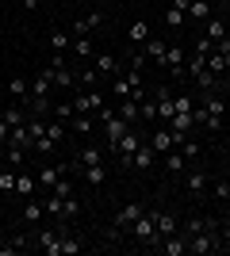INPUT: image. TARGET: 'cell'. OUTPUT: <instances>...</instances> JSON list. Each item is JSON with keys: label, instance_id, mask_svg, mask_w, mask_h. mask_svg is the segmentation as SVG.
<instances>
[{"label": "cell", "instance_id": "cell-1", "mask_svg": "<svg viewBox=\"0 0 230 256\" xmlns=\"http://www.w3.org/2000/svg\"><path fill=\"white\" fill-rule=\"evenodd\" d=\"M188 252H192V256H211V252H222L219 226H207V230L192 234V237H188Z\"/></svg>", "mask_w": 230, "mask_h": 256}, {"label": "cell", "instance_id": "cell-2", "mask_svg": "<svg viewBox=\"0 0 230 256\" xmlns=\"http://www.w3.org/2000/svg\"><path fill=\"white\" fill-rule=\"evenodd\" d=\"M142 210H146V206H142V203H134V199H131V203H123L119 210H115V222H111V234H108V237H111V241H119V237L134 226V218H138Z\"/></svg>", "mask_w": 230, "mask_h": 256}, {"label": "cell", "instance_id": "cell-3", "mask_svg": "<svg viewBox=\"0 0 230 256\" xmlns=\"http://www.w3.org/2000/svg\"><path fill=\"white\" fill-rule=\"evenodd\" d=\"M31 248H39V252H46V256H62V234H58V230H35Z\"/></svg>", "mask_w": 230, "mask_h": 256}, {"label": "cell", "instance_id": "cell-4", "mask_svg": "<svg viewBox=\"0 0 230 256\" xmlns=\"http://www.w3.org/2000/svg\"><path fill=\"white\" fill-rule=\"evenodd\" d=\"M100 107H104V92H96V88H81V92H77L73 96V111L77 115H96Z\"/></svg>", "mask_w": 230, "mask_h": 256}, {"label": "cell", "instance_id": "cell-5", "mask_svg": "<svg viewBox=\"0 0 230 256\" xmlns=\"http://www.w3.org/2000/svg\"><path fill=\"white\" fill-rule=\"evenodd\" d=\"M138 146H142V134H138V126H131V130H127V134L119 138V142H115V153H119V160H123V164H131V160H134Z\"/></svg>", "mask_w": 230, "mask_h": 256}, {"label": "cell", "instance_id": "cell-6", "mask_svg": "<svg viewBox=\"0 0 230 256\" xmlns=\"http://www.w3.org/2000/svg\"><path fill=\"white\" fill-rule=\"evenodd\" d=\"M150 96H153V104H157V122H169V118L176 115V107H173V92H169V88H153Z\"/></svg>", "mask_w": 230, "mask_h": 256}, {"label": "cell", "instance_id": "cell-7", "mask_svg": "<svg viewBox=\"0 0 230 256\" xmlns=\"http://www.w3.org/2000/svg\"><path fill=\"white\" fill-rule=\"evenodd\" d=\"M153 252H165V256H188V237L176 230V234H173V237H165V241L153 248Z\"/></svg>", "mask_w": 230, "mask_h": 256}, {"label": "cell", "instance_id": "cell-8", "mask_svg": "<svg viewBox=\"0 0 230 256\" xmlns=\"http://www.w3.org/2000/svg\"><path fill=\"white\" fill-rule=\"evenodd\" d=\"M184 62H188V54L180 50V46H169V50H165V62H161V65L176 76V80H180V76H184Z\"/></svg>", "mask_w": 230, "mask_h": 256}, {"label": "cell", "instance_id": "cell-9", "mask_svg": "<svg viewBox=\"0 0 230 256\" xmlns=\"http://www.w3.org/2000/svg\"><path fill=\"white\" fill-rule=\"evenodd\" d=\"M35 188H39V176H31V172H16V192L12 195H20V199H31L35 195Z\"/></svg>", "mask_w": 230, "mask_h": 256}, {"label": "cell", "instance_id": "cell-10", "mask_svg": "<svg viewBox=\"0 0 230 256\" xmlns=\"http://www.w3.org/2000/svg\"><path fill=\"white\" fill-rule=\"evenodd\" d=\"M150 146H153V153H169V150H176V146H173V134H169V126H165V122H157V130H153V138H150Z\"/></svg>", "mask_w": 230, "mask_h": 256}, {"label": "cell", "instance_id": "cell-11", "mask_svg": "<svg viewBox=\"0 0 230 256\" xmlns=\"http://www.w3.org/2000/svg\"><path fill=\"white\" fill-rule=\"evenodd\" d=\"M207 172H203V168H192V172H184V188H188V192H192V195H203V188H207Z\"/></svg>", "mask_w": 230, "mask_h": 256}, {"label": "cell", "instance_id": "cell-12", "mask_svg": "<svg viewBox=\"0 0 230 256\" xmlns=\"http://www.w3.org/2000/svg\"><path fill=\"white\" fill-rule=\"evenodd\" d=\"M203 111H207V115H219V118H226V100L219 96V92H203Z\"/></svg>", "mask_w": 230, "mask_h": 256}, {"label": "cell", "instance_id": "cell-13", "mask_svg": "<svg viewBox=\"0 0 230 256\" xmlns=\"http://www.w3.org/2000/svg\"><path fill=\"white\" fill-rule=\"evenodd\" d=\"M153 160H157L153 146H150V142H142V146H138V153H134V160H131V164H134V168H142V172H150V168H153Z\"/></svg>", "mask_w": 230, "mask_h": 256}, {"label": "cell", "instance_id": "cell-14", "mask_svg": "<svg viewBox=\"0 0 230 256\" xmlns=\"http://www.w3.org/2000/svg\"><path fill=\"white\" fill-rule=\"evenodd\" d=\"M115 111H119V115L127 118L131 126H134V122H142V100H123V104L115 107Z\"/></svg>", "mask_w": 230, "mask_h": 256}, {"label": "cell", "instance_id": "cell-15", "mask_svg": "<svg viewBox=\"0 0 230 256\" xmlns=\"http://www.w3.org/2000/svg\"><path fill=\"white\" fill-rule=\"evenodd\" d=\"M153 222H157V237H161V241H165V237H173V234H176V218H173V214H165V210H153Z\"/></svg>", "mask_w": 230, "mask_h": 256}, {"label": "cell", "instance_id": "cell-16", "mask_svg": "<svg viewBox=\"0 0 230 256\" xmlns=\"http://www.w3.org/2000/svg\"><path fill=\"white\" fill-rule=\"evenodd\" d=\"M192 115H196V122H199V126H207L211 134H219V130L226 126V118H219V115H207V111H203V107H196V111H192Z\"/></svg>", "mask_w": 230, "mask_h": 256}, {"label": "cell", "instance_id": "cell-17", "mask_svg": "<svg viewBox=\"0 0 230 256\" xmlns=\"http://www.w3.org/2000/svg\"><path fill=\"white\" fill-rule=\"evenodd\" d=\"M92 65H96L100 73H115V76L123 73V69H119V62H115L111 54H104V50H96V54H92Z\"/></svg>", "mask_w": 230, "mask_h": 256}, {"label": "cell", "instance_id": "cell-18", "mask_svg": "<svg viewBox=\"0 0 230 256\" xmlns=\"http://www.w3.org/2000/svg\"><path fill=\"white\" fill-rule=\"evenodd\" d=\"M165 168L173 172V176H184V168H188V157L180 150H169L165 153Z\"/></svg>", "mask_w": 230, "mask_h": 256}, {"label": "cell", "instance_id": "cell-19", "mask_svg": "<svg viewBox=\"0 0 230 256\" xmlns=\"http://www.w3.org/2000/svg\"><path fill=\"white\" fill-rule=\"evenodd\" d=\"M100 23H104V16H100V12H88L85 20H77L73 27H69V34H88L92 27H100Z\"/></svg>", "mask_w": 230, "mask_h": 256}, {"label": "cell", "instance_id": "cell-20", "mask_svg": "<svg viewBox=\"0 0 230 256\" xmlns=\"http://www.w3.org/2000/svg\"><path fill=\"white\" fill-rule=\"evenodd\" d=\"M73 54L81 58V62H92V54H96V46L88 42V34H73Z\"/></svg>", "mask_w": 230, "mask_h": 256}, {"label": "cell", "instance_id": "cell-21", "mask_svg": "<svg viewBox=\"0 0 230 256\" xmlns=\"http://www.w3.org/2000/svg\"><path fill=\"white\" fill-rule=\"evenodd\" d=\"M46 214H54V222H66V199H62V195H54L50 192V199H46Z\"/></svg>", "mask_w": 230, "mask_h": 256}, {"label": "cell", "instance_id": "cell-22", "mask_svg": "<svg viewBox=\"0 0 230 256\" xmlns=\"http://www.w3.org/2000/svg\"><path fill=\"white\" fill-rule=\"evenodd\" d=\"M35 176H39V184H43V188H54V184L62 180V172H58L54 164H39V172H35Z\"/></svg>", "mask_w": 230, "mask_h": 256}, {"label": "cell", "instance_id": "cell-23", "mask_svg": "<svg viewBox=\"0 0 230 256\" xmlns=\"http://www.w3.org/2000/svg\"><path fill=\"white\" fill-rule=\"evenodd\" d=\"M77 160H81V168H85V164H104V150H100V146H85Z\"/></svg>", "mask_w": 230, "mask_h": 256}, {"label": "cell", "instance_id": "cell-24", "mask_svg": "<svg viewBox=\"0 0 230 256\" xmlns=\"http://www.w3.org/2000/svg\"><path fill=\"white\" fill-rule=\"evenodd\" d=\"M66 122H58V118H50V122H46V138L54 142V146H62V142H66Z\"/></svg>", "mask_w": 230, "mask_h": 256}, {"label": "cell", "instance_id": "cell-25", "mask_svg": "<svg viewBox=\"0 0 230 256\" xmlns=\"http://www.w3.org/2000/svg\"><path fill=\"white\" fill-rule=\"evenodd\" d=\"M100 76H104V73H100L96 65H85V69H81V80H77V84H81V88H96V84H100Z\"/></svg>", "mask_w": 230, "mask_h": 256}, {"label": "cell", "instance_id": "cell-26", "mask_svg": "<svg viewBox=\"0 0 230 256\" xmlns=\"http://www.w3.org/2000/svg\"><path fill=\"white\" fill-rule=\"evenodd\" d=\"M165 50H169V46H165L161 38H146V58H150V62H165Z\"/></svg>", "mask_w": 230, "mask_h": 256}, {"label": "cell", "instance_id": "cell-27", "mask_svg": "<svg viewBox=\"0 0 230 256\" xmlns=\"http://www.w3.org/2000/svg\"><path fill=\"white\" fill-rule=\"evenodd\" d=\"M108 180V164H85V184H104Z\"/></svg>", "mask_w": 230, "mask_h": 256}, {"label": "cell", "instance_id": "cell-28", "mask_svg": "<svg viewBox=\"0 0 230 256\" xmlns=\"http://www.w3.org/2000/svg\"><path fill=\"white\" fill-rule=\"evenodd\" d=\"M43 214H46V206H43V203H35V199H27V206H23V222H27V226H35L39 218H43Z\"/></svg>", "mask_w": 230, "mask_h": 256}, {"label": "cell", "instance_id": "cell-29", "mask_svg": "<svg viewBox=\"0 0 230 256\" xmlns=\"http://www.w3.org/2000/svg\"><path fill=\"white\" fill-rule=\"evenodd\" d=\"M66 126L73 130V134H85V138H88V130H92V115H73Z\"/></svg>", "mask_w": 230, "mask_h": 256}, {"label": "cell", "instance_id": "cell-30", "mask_svg": "<svg viewBox=\"0 0 230 256\" xmlns=\"http://www.w3.org/2000/svg\"><path fill=\"white\" fill-rule=\"evenodd\" d=\"M50 46H54V54H66L69 46H73V34L69 31H54L50 34Z\"/></svg>", "mask_w": 230, "mask_h": 256}, {"label": "cell", "instance_id": "cell-31", "mask_svg": "<svg viewBox=\"0 0 230 256\" xmlns=\"http://www.w3.org/2000/svg\"><path fill=\"white\" fill-rule=\"evenodd\" d=\"M207 69H211L215 76L226 73V58H222V50H211V54H207Z\"/></svg>", "mask_w": 230, "mask_h": 256}, {"label": "cell", "instance_id": "cell-32", "mask_svg": "<svg viewBox=\"0 0 230 256\" xmlns=\"http://www.w3.org/2000/svg\"><path fill=\"white\" fill-rule=\"evenodd\" d=\"M50 73H54V88H73L77 84V76L69 73L66 65H62V69H50Z\"/></svg>", "mask_w": 230, "mask_h": 256}, {"label": "cell", "instance_id": "cell-33", "mask_svg": "<svg viewBox=\"0 0 230 256\" xmlns=\"http://www.w3.org/2000/svg\"><path fill=\"white\" fill-rule=\"evenodd\" d=\"M16 172H20V168H12V164H8V168H0V192H4V195L16 192Z\"/></svg>", "mask_w": 230, "mask_h": 256}, {"label": "cell", "instance_id": "cell-34", "mask_svg": "<svg viewBox=\"0 0 230 256\" xmlns=\"http://www.w3.org/2000/svg\"><path fill=\"white\" fill-rule=\"evenodd\" d=\"M146 34H150V27H146V20H138V23H131V31H127V38H131V42L138 46V42H146Z\"/></svg>", "mask_w": 230, "mask_h": 256}, {"label": "cell", "instance_id": "cell-35", "mask_svg": "<svg viewBox=\"0 0 230 256\" xmlns=\"http://www.w3.org/2000/svg\"><path fill=\"white\" fill-rule=\"evenodd\" d=\"M211 8H207V0H192L188 4V20H207Z\"/></svg>", "mask_w": 230, "mask_h": 256}, {"label": "cell", "instance_id": "cell-36", "mask_svg": "<svg viewBox=\"0 0 230 256\" xmlns=\"http://www.w3.org/2000/svg\"><path fill=\"white\" fill-rule=\"evenodd\" d=\"M226 31H230V27H226L222 20H207V38H211V42H219Z\"/></svg>", "mask_w": 230, "mask_h": 256}, {"label": "cell", "instance_id": "cell-37", "mask_svg": "<svg viewBox=\"0 0 230 256\" xmlns=\"http://www.w3.org/2000/svg\"><path fill=\"white\" fill-rule=\"evenodd\" d=\"M165 23H169V27H184V23H188V12L169 8V12H165Z\"/></svg>", "mask_w": 230, "mask_h": 256}, {"label": "cell", "instance_id": "cell-38", "mask_svg": "<svg viewBox=\"0 0 230 256\" xmlns=\"http://www.w3.org/2000/svg\"><path fill=\"white\" fill-rule=\"evenodd\" d=\"M81 241H77V237H69V234H62V256H73V252H81Z\"/></svg>", "mask_w": 230, "mask_h": 256}, {"label": "cell", "instance_id": "cell-39", "mask_svg": "<svg viewBox=\"0 0 230 256\" xmlns=\"http://www.w3.org/2000/svg\"><path fill=\"white\" fill-rule=\"evenodd\" d=\"M73 115H77V111H73V100H69V104H58V107H54V118H58V122H69Z\"/></svg>", "mask_w": 230, "mask_h": 256}, {"label": "cell", "instance_id": "cell-40", "mask_svg": "<svg viewBox=\"0 0 230 256\" xmlns=\"http://www.w3.org/2000/svg\"><path fill=\"white\" fill-rule=\"evenodd\" d=\"M142 122H157V104H153V96L142 100Z\"/></svg>", "mask_w": 230, "mask_h": 256}, {"label": "cell", "instance_id": "cell-41", "mask_svg": "<svg viewBox=\"0 0 230 256\" xmlns=\"http://www.w3.org/2000/svg\"><path fill=\"white\" fill-rule=\"evenodd\" d=\"M50 192H54V195H62V199H69V195H73V184H69V180H58L54 188H50Z\"/></svg>", "mask_w": 230, "mask_h": 256}, {"label": "cell", "instance_id": "cell-42", "mask_svg": "<svg viewBox=\"0 0 230 256\" xmlns=\"http://www.w3.org/2000/svg\"><path fill=\"white\" fill-rule=\"evenodd\" d=\"M173 107H176V111H196L192 96H173Z\"/></svg>", "mask_w": 230, "mask_h": 256}, {"label": "cell", "instance_id": "cell-43", "mask_svg": "<svg viewBox=\"0 0 230 256\" xmlns=\"http://www.w3.org/2000/svg\"><path fill=\"white\" fill-rule=\"evenodd\" d=\"M8 134H12V122H8V118H0V146H8Z\"/></svg>", "mask_w": 230, "mask_h": 256}, {"label": "cell", "instance_id": "cell-44", "mask_svg": "<svg viewBox=\"0 0 230 256\" xmlns=\"http://www.w3.org/2000/svg\"><path fill=\"white\" fill-rule=\"evenodd\" d=\"M73 214H81V203L69 195V199H66V218H73Z\"/></svg>", "mask_w": 230, "mask_h": 256}, {"label": "cell", "instance_id": "cell-45", "mask_svg": "<svg viewBox=\"0 0 230 256\" xmlns=\"http://www.w3.org/2000/svg\"><path fill=\"white\" fill-rule=\"evenodd\" d=\"M188 4H192V0H173V8H180V12H188Z\"/></svg>", "mask_w": 230, "mask_h": 256}, {"label": "cell", "instance_id": "cell-46", "mask_svg": "<svg viewBox=\"0 0 230 256\" xmlns=\"http://www.w3.org/2000/svg\"><path fill=\"white\" fill-rule=\"evenodd\" d=\"M4 111H8V104H4V100H0V118H4Z\"/></svg>", "mask_w": 230, "mask_h": 256}, {"label": "cell", "instance_id": "cell-47", "mask_svg": "<svg viewBox=\"0 0 230 256\" xmlns=\"http://www.w3.org/2000/svg\"><path fill=\"white\" fill-rule=\"evenodd\" d=\"M222 58H226V69H230V50H226V54H222Z\"/></svg>", "mask_w": 230, "mask_h": 256}, {"label": "cell", "instance_id": "cell-48", "mask_svg": "<svg viewBox=\"0 0 230 256\" xmlns=\"http://www.w3.org/2000/svg\"><path fill=\"white\" fill-rule=\"evenodd\" d=\"M100 4H111V0H100Z\"/></svg>", "mask_w": 230, "mask_h": 256}, {"label": "cell", "instance_id": "cell-49", "mask_svg": "<svg viewBox=\"0 0 230 256\" xmlns=\"http://www.w3.org/2000/svg\"><path fill=\"white\" fill-rule=\"evenodd\" d=\"M0 100H4V88H0Z\"/></svg>", "mask_w": 230, "mask_h": 256}, {"label": "cell", "instance_id": "cell-50", "mask_svg": "<svg viewBox=\"0 0 230 256\" xmlns=\"http://www.w3.org/2000/svg\"><path fill=\"white\" fill-rule=\"evenodd\" d=\"M226 12H230V0H226Z\"/></svg>", "mask_w": 230, "mask_h": 256}, {"label": "cell", "instance_id": "cell-51", "mask_svg": "<svg viewBox=\"0 0 230 256\" xmlns=\"http://www.w3.org/2000/svg\"><path fill=\"white\" fill-rule=\"evenodd\" d=\"M0 241H4V234H0Z\"/></svg>", "mask_w": 230, "mask_h": 256}, {"label": "cell", "instance_id": "cell-52", "mask_svg": "<svg viewBox=\"0 0 230 256\" xmlns=\"http://www.w3.org/2000/svg\"><path fill=\"white\" fill-rule=\"evenodd\" d=\"M39 4H43V0H39Z\"/></svg>", "mask_w": 230, "mask_h": 256}]
</instances>
